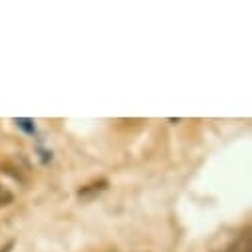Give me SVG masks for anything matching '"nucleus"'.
Here are the masks:
<instances>
[{
  "instance_id": "obj_1",
  "label": "nucleus",
  "mask_w": 252,
  "mask_h": 252,
  "mask_svg": "<svg viewBox=\"0 0 252 252\" xmlns=\"http://www.w3.org/2000/svg\"><path fill=\"white\" fill-rule=\"evenodd\" d=\"M105 189H107V179H99V181H94V183H90V185H84L80 191H78V197H80L82 201H92V199H95L97 195H101Z\"/></svg>"
},
{
  "instance_id": "obj_2",
  "label": "nucleus",
  "mask_w": 252,
  "mask_h": 252,
  "mask_svg": "<svg viewBox=\"0 0 252 252\" xmlns=\"http://www.w3.org/2000/svg\"><path fill=\"white\" fill-rule=\"evenodd\" d=\"M250 250H252V244H250V228L246 226L224 252H250Z\"/></svg>"
},
{
  "instance_id": "obj_3",
  "label": "nucleus",
  "mask_w": 252,
  "mask_h": 252,
  "mask_svg": "<svg viewBox=\"0 0 252 252\" xmlns=\"http://www.w3.org/2000/svg\"><path fill=\"white\" fill-rule=\"evenodd\" d=\"M14 203V195H12V191H8V189L0 183V209H4V207H8V205H12Z\"/></svg>"
},
{
  "instance_id": "obj_4",
  "label": "nucleus",
  "mask_w": 252,
  "mask_h": 252,
  "mask_svg": "<svg viewBox=\"0 0 252 252\" xmlns=\"http://www.w3.org/2000/svg\"><path fill=\"white\" fill-rule=\"evenodd\" d=\"M16 123H18V127H22L24 131L34 133V125H32V121H30V119H16Z\"/></svg>"
},
{
  "instance_id": "obj_5",
  "label": "nucleus",
  "mask_w": 252,
  "mask_h": 252,
  "mask_svg": "<svg viewBox=\"0 0 252 252\" xmlns=\"http://www.w3.org/2000/svg\"><path fill=\"white\" fill-rule=\"evenodd\" d=\"M12 246H14V242L10 240V242H6L2 248H0V252H10V250H12Z\"/></svg>"
}]
</instances>
